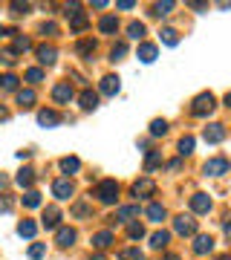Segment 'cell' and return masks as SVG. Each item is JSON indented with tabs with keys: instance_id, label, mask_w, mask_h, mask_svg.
<instances>
[{
	"instance_id": "6da1fadb",
	"label": "cell",
	"mask_w": 231,
	"mask_h": 260,
	"mask_svg": "<svg viewBox=\"0 0 231 260\" xmlns=\"http://www.w3.org/2000/svg\"><path fill=\"white\" fill-rule=\"evenodd\" d=\"M92 197H98V203H104V205H116V200H119V182L116 179H102L95 185V191H92Z\"/></svg>"
},
{
	"instance_id": "7a4b0ae2",
	"label": "cell",
	"mask_w": 231,
	"mask_h": 260,
	"mask_svg": "<svg viewBox=\"0 0 231 260\" xmlns=\"http://www.w3.org/2000/svg\"><path fill=\"white\" fill-rule=\"evenodd\" d=\"M214 110H217V99H214V93H200L194 99V104H191V113L200 116V119L208 116V113H214Z\"/></svg>"
},
{
	"instance_id": "3957f363",
	"label": "cell",
	"mask_w": 231,
	"mask_h": 260,
	"mask_svg": "<svg viewBox=\"0 0 231 260\" xmlns=\"http://www.w3.org/2000/svg\"><path fill=\"white\" fill-rule=\"evenodd\" d=\"M78 9H81L78 3H70V6H67V18H70L73 32H84V29H87V23H90V20H87V15H84V12H78Z\"/></svg>"
},
{
	"instance_id": "277c9868",
	"label": "cell",
	"mask_w": 231,
	"mask_h": 260,
	"mask_svg": "<svg viewBox=\"0 0 231 260\" xmlns=\"http://www.w3.org/2000/svg\"><path fill=\"white\" fill-rule=\"evenodd\" d=\"M174 232L179 234V237H194L196 234V220L194 217H185V214L182 217H176L174 220Z\"/></svg>"
},
{
	"instance_id": "5b68a950",
	"label": "cell",
	"mask_w": 231,
	"mask_h": 260,
	"mask_svg": "<svg viewBox=\"0 0 231 260\" xmlns=\"http://www.w3.org/2000/svg\"><path fill=\"white\" fill-rule=\"evenodd\" d=\"M203 171L208 174V177H225V174H228V159L225 156H214V159L205 162Z\"/></svg>"
},
{
	"instance_id": "8992f818",
	"label": "cell",
	"mask_w": 231,
	"mask_h": 260,
	"mask_svg": "<svg viewBox=\"0 0 231 260\" xmlns=\"http://www.w3.org/2000/svg\"><path fill=\"white\" fill-rule=\"evenodd\" d=\"M52 99H55L58 104H70L75 99V90H73V84L70 81H61L52 87Z\"/></svg>"
},
{
	"instance_id": "52a82bcc",
	"label": "cell",
	"mask_w": 231,
	"mask_h": 260,
	"mask_svg": "<svg viewBox=\"0 0 231 260\" xmlns=\"http://www.w3.org/2000/svg\"><path fill=\"white\" fill-rule=\"evenodd\" d=\"M203 139L208 142V145H220V142L225 139V124H220V121L208 124V127L203 130Z\"/></svg>"
},
{
	"instance_id": "ba28073f",
	"label": "cell",
	"mask_w": 231,
	"mask_h": 260,
	"mask_svg": "<svg viewBox=\"0 0 231 260\" xmlns=\"http://www.w3.org/2000/svg\"><path fill=\"white\" fill-rule=\"evenodd\" d=\"M35 52H38V61H41L44 67H52L58 61V49L52 47V44H38Z\"/></svg>"
},
{
	"instance_id": "9c48e42d",
	"label": "cell",
	"mask_w": 231,
	"mask_h": 260,
	"mask_svg": "<svg viewBox=\"0 0 231 260\" xmlns=\"http://www.w3.org/2000/svg\"><path fill=\"white\" fill-rule=\"evenodd\" d=\"M153 194H156V182L150 177H142L133 182V197H142L145 200V197H153Z\"/></svg>"
},
{
	"instance_id": "30bf717a",
	"label": "cell",
	"mask_w": 231,
	"mask_h": 260,
	"mask_svg": "<svg viewBox=\"0 0 231 260\" xmlns=\"http://www.w3.org/2000/svg\"><path fill=\"white\" fill-rule=\"evenodd\" d=\"M214 251V237L211 234H194V254H211Z\"/></svg>"
},
{
	"instance_id": "8fae6325",
	"label": "cell",
	"mask_w": 231,
	"mask_h": 260,
	"mask_svg": "<svg viewBox=\"0 0 231 260\" xmlns=\"http://www.w3.org/2000/svg\"><path fill=\"white\" fill-rule=\"evenodd\" d=\"M119 90H121L119 75H104L102 84H98V93H102V95H116Z\"/></svg>"
},
{
	"instance_id": "7c38bea8",
	"label": "cell",
	"mask_w": 231,
	"mask_h": 260,
	"mask_svg": "<svg viewBox=\"0 0 231 260\" xmlns=\"http://www.w3.org/2000/svg\"><path fill=\"white\" fill-rule=\"evenodd\" d=\"M64 121V116L58 110H38V124H44V127H58Z\"/></svg>"
},
{
	"instance_id": "4fadbf2b",
	"label": "cell",
	"mask_w": 231,
	"mask_h": 260,
	"mask_svg": "<svg viewBox=\"0 0 231 260\" xmlns=\"http://www.w3.org/2000/svg\"><path fill=\"white\" fill-rule=\"evenodd\" d=\"M75 237H78V234H75V229H70V225H58L55 243L61 246V249H70V246L75 243Z\"/></svg>"
},
{
	"instance_id": "5bb4252c",
	"label": "cell",
	"mask_w": 231,
	"mask_h": 260,
	"mask_svg": "<svg viewBox=\"0 0 231 260\" xmlns=\"http://www.w3.org/2000/svg\"><path fill=\"white\" fill-rule=\"evenodd\" d=\"M41 223H44V229H58V223H61V208H55V205H46Z\"/></svg>"
},
{
	"instance_id": "9a60e30c",
	"label": "cell",
	"mask_w": 231,
	"mask_h": 260,
	"mask_svg": "<svg viewBox=\"0 0 231 260\" xmlns=\"http://www.w3.org/2000/svg\"><path fill=\"white\" fill-rule=\"evenodd\" d=\"M52 194H55L58 200H70V197L75 194V188H73L70 179H55V182H52Z\"/></svg>"
},
{
	"instance_id": "2e32d148",
	"label": "cell",
	"mask_w": 231,
	"mask_h": 260,
	"mask_svg": "<svg viewBox=\"0 0 231 260\" xmlns=\"http://www.w3.org/2000/svg\"><path fill=\"white\" fill-rule=\"evenodd\" d=\"M191 211L194 214H208L211 211V197L208 194H194L191 197Z\"/></svg>"
},
{
	"instance_id": "e0dca14e",
	"label": "cell",
	"mask_w": 231,
	"mask_h": 260,
	"mask_svg": "<svg viewBox=\"0 0 231 260\" xmlns=\"http://www.w3.org/2000/svg\"><path fill=\"white\" fill-rule=\"evenodd\" d=\"M78 104H81V110H95V107H98V93H92L90 87H87V90H84L81 95H78Z\"/></svg>"
},
{
	"instance_id": "ac0fdd59",
	"label": "cell",
	"mask_w": 231,
	"mask_h": 260,
	"mask_svg": "<svg viewBox=\"0 0 231 260\" xmlns=\"http://www.w3.org/2000/svg\"><path fill=\"white\" fill-rule=\"evenodd\" d=\"M156 55H159L156 44H139V61H142V64H153Z\"/></svg>"
},
{
	"instance_id": "d6986e66",
	"label": "cell",
	"mask_w": 231,
	"mask_h": 260,
	"mask_svg": "<svg viewBox=\"0 0 231 260\" xmlns=\"http://www.w3.org/2000/svg\"><path fill=\"white\" fill-rule=\"evenodd\" d=\"M110 246H113V232H110V229H107V232L92 234V249L104 251V249H110Z\"/></svg>"
},
{
	"instance_id": "ffe728a7",
	"label": "cell",
	"mask_w": 231,
	"mask_h": 260,
	"mask_svg": "<svg viewBox=\"0 0 231 260\" xmlns=\"http://www.w3.org/2000/svg\"><path fill=\"white\" fill-rule=\"evenodd\" d=\"M133 217H139V205H121V208H116V223H127Z\"/></svg>"
},
{
	"instance_id": "44dd1931",
	"label": "cell",
	"mask_w": 231,
	"mask_h": 260,
	"mask_svg": "<svg viewBox=\"0 0 231 260\" xmlns=\"http://www.w3.org/2000/svg\"><path fill=\"white\" fill-rule=\"evenodd\" d=\"M73 217H75V220H90V217H92V205L84 203V200L73 203Z\"/></svg>"
},
{
	"instance_id": "7402d4cb",
	"label": "cell",
	"mask_w": 231,
	"mask_h": 260,
	"mask_svg": "<svg viewBox=\"0 0 231 260\" xmlns=\"http://www.w3.org/2000/svg\"><path fill=\"white\" fill-rule=\"evenodd\" d=\"M98 29H102L104 35H113V32L119 29V18H116V15H104V18L98 20Z\"/></svg>"
},
{
	"instance_id": "603a6c76",
	"label": "cell",
	"mask_w": 231,
	"mask_h": 260,
	"mask_svg": "<svg viewBox=\"0 0 231 260\" xmlns=\"http://www.w3.org/2000/svg\"><path fill=\"white\" fill-rule=\"evenodd\" d=\"M78 55L81 58H87V61H92V52H95V41L92 38H84V41H78Z\"/></svg>"
},
{
	"instance_id": "cb8c5ba5",
	"label": "cell",
	"mask_w": 231,
	"mask_h": 260,
	"mask_svg": "<svg viewBox=\"0 0 231 260\" xmlns=\"http://www.w3.org/2000/svg\"><path fill=\"white\" fill-rule=\"evenodd\" d=\"M148 220H153V223H162V220H165L168 217V211H165V205H159V203H150L148 205Z\"/></svg>"
},
{
	"instance_id": "d4e9b609",
	"label": "cell",
	"mask_w": 231,
	"mask_h": 260,
	"mask_svg": "<svg viewBox=\"0 0 231 260\" xmlns=\"http://www.w3.org/2000/svg\"><path fill=\"white\" fill-rule=\"evenodd\" d=\"M18 234L20 237H26V240H32L38 234V223H32V220H20L18 223Z\"/></svg>"
},
{
	"instance_id": "484cf974",
	"label": "cell",
	"mask_w": 231,
	"mask_h": 260,
	"mask_svg": "<svg viewBox=\"0 0 231 260\" xmlns=\"http://www.w3.org/2000/svg\"><path fill=\"white\" fill-rule=\"evenodd\" d=\"M15 182H18L20 188H32V182H35V171H32V168H23L18 177H15Z\"/></svg>"
},
{
	"instance_id": "4316f807",
	"label": "cell",
	"mask_w": 231,
	"mask_h": 260,
	"mask_svg": "<svg viewBox=\"0 0 231 260\" xmlns=\"http://www.w3.org/2000/svg\"><path fill=\"white\" fill-rule=\"evenodd\" d=\"M159 165H162V153H159V150H150L148 159H145V174H153Z\"/></svg>"
},
{
	"instance_id": "83f0119b",
	"label": "cell",
	"mask_w": 231,
	"mask_h": 260,
	"mask_svg": "<svg viewBox=\"0 0 231 260\" xmlns=\"http://www.w3.org/2000/svg\"><path fill=\"white\" fill-rule=\"evenodd\" d=\"M168 240H171V232H156V234H150V249H165Z\"/></svg>"
},
{
	"instance_id": "f1b7e54d",
	"label": "cell",
	"mask_w": 231,
	"mask_h": 260,
	"mask_svg": "<svg viewBox=\"0 0 231 260\" xmlns=\"http://www.w3.org/2000/svg\"><path fill=\"white\" fill-rule=\"evenodd\" d=\"M78 168H81V159L78 156H64L61 159V171H64V174H75Z\"/></svg>"
},
{
	"instance_id": "f546056e",
	"label": "cell",
	"mask_w": 231,
	"mask_h": 260,
	"mask_svg": "<svg viewBox=\"0 0 231 260\" xmlns=\"http://www.w3.org/2000/svg\"><path fill=\"white\" fill-rule=\"evenodd\" d=\"M165 133H168V121L165 119H153L150 121V136H153V139L165 136Z\"/></svg>"
},
{
	"instance_id": "4dcf8cb0",
	"label": "cell",
	"mask_w": 231,
	"mask_h": 260,
	"mask_svg": "<svg viewBox=\"0 0 231 260\" xmlns=\"http://www.w3.org/2000/svg\"><path fill=\"white\" fill-rule=\"evenodd\" d=\"M145 32H148V29H145V23H139V20H133V23L127 26V35L133 38V41H142V38H145Z\"/></svg>"
},
{
	"instance_id": "1f68e13d",
	"label": "cell",
	"mask_w": 231,
	"mask_h": 260,
	"mask_svg": "<svg viewBox=\"0 0 231 260\" xmlns=\"http://www.w3.org/2000/svg\"><path fill=\"white\" fill-rule=\"evenodd\" d=\"M171 9H174V3L171 0H165V3H153V18H165V15H171Z\"/></svg>"
},
{
	"instance_id": "d6a6232c",
	"label": "cell",
	"mask_w": 231,
	"mask_h": 260,
	"mask_svg": "<svg viewBox=\"0 0 231 260\" xmlns=\"http://www.w3.org/2000/svg\"><path fill=\"white\" fill-rule=\"evenodd\" d=\"M18 104L20 107H32L35 104V90H18Z\"/></svg>"
},
{
	"instance_id": "836d02e7",
	"label": "cell",
	"mask_w": 231,
	"mask_h": 260,
	"mask_svg": "<svg viewBox=\"0 0 231 260\" xmlns=\"http://www.w3.org/2000/svg\"><path fill=\"white\" fill-rule=\"evenodd\" d=\"M194 153V136H182L179 139V156H191Z\"/></svg>"
},
{
	"instance_id": "e575fe53",
	"label": "cell",
	"mask_w": 231,
	"mask_h": 260,
	"mask_svg": "<svg viewBox=\"0 0 231 260\" xmlns=\"http://www.w3.org/2000/svg\"><path fill=\"white\" fill-rule=\"evenodd\" d=\"M119 260H145V251L142 249H121Z\"/></svg>"
},
{
	"instance_id": "d590c367",
	"label": "cell",
	"mask_w": 231,
	"mask_h": 260,
	"mask_svg": "<svg viewBox=\"0 0 231 260\" xmlns=\"http://www.w3.org/2000/svg\"><path fill=\"white\" fill-rule=\"evenodd\" d=\"M124 55H127V44H124V41L113 44V49H110V61H121Z\"/></svg>"
},
{
	"instance_id": "8d00e7d4",
	"label": "cell",
	"mask_w": 231,
	"mask_h": 260,
	"mask_svg": "<svg viewBox=\"0 0 231 260\" xmlns=\"http://www.w3.org/2000/svg\"><path fill=\"white\" fill-rule=\"evenodd\" d=\"M159 35H162V44H168V47H176V44H179V35H176V29H162Z\"/></svg>"
},
{
	"instance_id": "74e56055",
	"label": "cell",
	"mask_w": 231,
	"mask_h": 260,
	"mask_svg": "<svg viewBox=\"0 0 231 260\" xmlns=\"http://www.w3.org/2000/svg\"><path fill=\"white\" fill-rule=\"evenodd\" d=\"M23 205H26V208H38V205H41V194H38V191H26V194H23Z\"/></svg>"
},
{
	"instance_id": "f35d334b",
	"label": "cell",
	"mask_w": 231,
	"mask_h": 260,
	"mask_svg": "<svg viewBox=\"0 0 231 260\" xmlns=\"http://www.w3.org/2000/svg\"><path fill=\"white\" fill-rule=\"evenodd\" d=\"M26 49H32V41H29V38H20V35H15V49H12V52L18 55V52H26Z\"/></svg>"
},
{
	"instance_id": "ab89813d",
	"label": "cell",
	"mask_w": 231,
	"mask_h": 260,
	"mask_svg": "<svg viewBox=\"0 0 231 260\" xmlns=\"http://www.w3.org/2000/svg\"><path fill=\"white\" fill-rule=\"evenodd\" d=\"M127 237H130V240H142V237H145V225H142V223H130Z\"/></svg>"
},
{
	"instance_id": "60d3db41",
	"label": "cell",
	"mask_w": 231,
	"mask_h": 260,
	"mask_svg": "<svg viewBox=\"0 0 231 260\" xmlns=\"http://www.w3.org/2000/svg\"><path fill=\"white\" fill-rule=\"evenodd\" d=\"M46 254V243H32V246H29V257L32 260H41Z\"/></svg>"
},
{
	"instance_id": "b9f144b4",
	"label": "cell",
	"mask_w": 231,
	"mask_h": 260,
	"mask_svg": "<svg viewBox=\"0 0 231 260\" xmlns=\"http://www.w3.org/2000/svg\"><path fill=\"white\" fill-rule=\"evenodd\" d=\"M0 87H3V90H15V93H18V75H3V78H0Z\"/></svg>"
},
{
	"instance_id": "7bdbcfd3",
	"label": "cell",
	"mask_w": 231,
	"mask_h": 260,
	"mask_svg": "<svg viewBox=\"0 0 231 260\" xmlns=\"http://www.w3.org/2000/svg\"><path fill=\"white\" fill-rule=\"evenodd\" d=\"M26 81H32V84L44 81V70H41V67H32V70H26Z\"/></svg>"
},
{
	"instance_id": "ee69618b",
	"label": "cell",
	"mask_w": 231,
	"mask_h": 260,
	"mask_svg": "<svg viewBox=\"0 0 231 260\" xmlns=\"http://www.w3.org/2000/svg\"><path fill=\"white\" fill-rule=\"evenodd\" d=\"M0 61H3V64H9V67H15V61H18V55H15L12 49H3V52H0Z\"/></svg>"
},
{
	"instance_id": "f6af8a7d",
	"label": "cell",
	"mask_w": 231,
	"mask_h": 260,
	"mask_svg": "<svg viewBox=\"0 0 231 260\" xmlns=\"http://www.w3.org/2000/svg\"><path fill=\"white\" fill-rule=\"evenodd\" d=\"M41 35H58V26L49 20V23H41Z\"/></svg>"
},
{
	"instance_id": "bcb514c9",
	"label": "cell",
	"mask_w": 231,
	"mask_h": 260,
	"mask_svg": "<svg viewBox=\"0 0 231 260\" xmlns=\"http://www.w3.org/2000/svg\"><path fill=\"white\" fill-rule=\"evenodd\" d=\"M12 211V200L6 194H0V214H9Z\"/></svg>"
},
{
	"instance_id": "7dc6e473",
	"label": "cell",
	"mask_w": 231,
	"mask_h": 260,
	"mask_svg": "<svg viewBox=\"0 0 231 260\" xmlns=\"http://www.w3.org/2000/svg\"><path fill=\"white\" fill-rule=\"evenodd\" d=\"M12 12H15V15H26L29 3H12Z\"/></svg>"
},
{
	"instance_id": "c3c4849f",
	"label": "cell",
	"mask_w": 231,
	"mask_h": 260,
	"mask_svg": "<svg viewBox=\"0 0 231 260\" xmlns=\"http://www.w3.org/2000/svg\"><path fill=\"white\" fill-rule=\"evenodd\" d=\"M116 6H119V9H133V6H136V3H133V0H119V3H116Z\"/></svg>"
},
{
	"instance_id": "681fc988",
	"label": "cell",
	"mask_w": 231,
	"mask_h": 260,
	"mask_svg": "<svg viewBox=\"0 0 231 260\" xmlns=\"http://www.w3.org/2000/svg\"><path fill=\"white\" fill-rule=\"evenodd\" d=\"M179 165H182V159H171V162H168V168H171V171H179Z\"/></svg>"
},
{
	"instance_id": "f907efd6",
	"label": "cell",
	"mask_w": 231,
	"mask_h": 260,
	"mask_svg": "<svg viewBox=\"0 0 231 260\" xmlns=\"http://www.w3.org/2000/svg\"><path fill=\"white\" fill-rule=\"evenodd\" d=\"M9 119V110H6V107H0V121H6Z\"/></svg>"
},
{
	"instance_id": "816d5d0a",
	"label": "cell",
	"mask_w": 231,
	"mask_h": 260,
	"mask_svg": "<svg viewBox=\"0 0 231 260\" xmlns=\"http://www.w3.org/2000/svg\"><path fill=\"white\" fill-rule=\"evenodd\" d=\"M6 185H9V179H6L3 174H0V188H6Z\"/></svg>"
},
{
	"instance_id": "f5cc1de1",
	"label": "cell",
	"mask_w": 231,
	"mask_h": 260,
	"mask_svg": "<svg viewBox=\"0 0 231 260\" xmlns=\"http://www.w3.org/2000/svg\"><path fill=\"white\" fill-rule=\"evenodd\" d=\"M162 260H182V257H179V254H165Z\"/></svg>"
},
{
	"instance_id": "db71d44e",
	"label": "cell",
	"mask_w": 231,
	"mask_h": 260,
	"mask_svg": "<svg viewBox=\"0 0 231 260\" xmlns=\"http://www.w3.org/2000/svg\"><path fill=\"white\" fill-rule=\"evenodd\" d=\"M217 260H228V254H220V257H217Z\"/></svg>"
},
{
	"instance_id": "11a10c76",
	"label": "cell",
	"mask_w": 231,
	"mask_h": 260,
	"mask_svg": "<svg viewBox=\"0 0 231 260\" xmlns=\"http://www.w3.org/2000/svg\"><path fill=\"white\" fill-rule=\"evenodd\" d=\"M90 260H104V257H102V254H95V257H90Z\"/></svg>"
},
{
	"instance_id": "9f6ffc18",
	"label": "cell",
	"mask_w": 231,
	"mask_h": 260,
	"mask_svg": "<svg viewBox=\"0 0 231 260\" xmlns=\"http://www.w3.org/2000/svg\"><path fill=\"white\" fill-rule=\"evenodd\" d=\"M0 35H3V26H0Z\"/></svg>"
}]
</instances>
